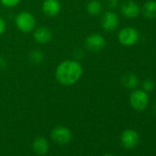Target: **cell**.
Returning a JSON list of instances; mask_svg holds the SVG:
<instances>
[{"mask_svg":"<svg viewBox=\"0 0 156 156\" xmlns=\"http://www.w3.org/2000/svg\"><path fill=\"white\" fill-rule=\"evenodd\" d=\"M83 74V67L75 60H66L62 62L56 68V80L62 86L70 87L80 80Z\"/></svg>","mask_w":156,"mask_h":156,"instance_id":"6da1fadb","label":"cell"},{"mask_svg":"<svg viewBox=\"0 0 156 156\" xmlns=\"http://www.w3.org/2000/svg\"><path fill=\"white\" fill-rule=\"evenodd\" d=\"M15 23L17 28L24 33H29L32 31L36 26L35 18L31 13L27 11L19 13L18 16L16 17Z\"/></svg>","mask_w":156,"mask_h":156,"instance_id":"7a4b0ae2","label":"cell"},{"mask_svg":"<svg viewBox=\"0 0 156 156\" xmlns=\"http://www.w3.org/2000/svg\"><path fill=\"white\" fill-rule=\"evenodd\" d=\"M119 41L125 47H130L135 45L140 39V32L133 27L123 28L118 35Z\"/></svg>","mask_w":156,"mask_h":156,"instance_id":"3957f363","label":"cell"},{"mask_svg":"<svg viewBox=\"0 0 156 156\" xmlns=\"http://www.w3.org/2000/svg\"><path fill=\"white\" fill-rule=\"evenodd\" d=\"M129 104L137 111L144 110L149 105V96L142 89H134L129 96Z\"/></svg>","mask_w":156,"mask_h":156,"instance_id":"277c9868","label":"cell"},{"mask_svg":"<svg viewBox=\"0 0 156 156\" xmlns=\"http://www.w3.org/2000/svg\"><path fill=\"white\" fill-rule=\"evenodd\" d=\"M119 24V16L112 10H108L104 13L101 20L102 28L108 32H113L116 30Z\"/></svg>","mask_w":156,"mask_h":156,"instance_id":"5b68a950","label":"cell"},{"mask_svg":"<svg viewBox=\"0 0 156 156\" xmlns=\"http://www.w3.org/2000/svg\"><path fill=\"white\" fill-rule=\"evenodd\" d=\"M106 40L105 38L98 33H94L89 35L86 39V46L87 48L93 51V52H98L102 51L106 46Z\"/></svg>","mask_w":156,"mask_h":156,"instance_id":"8992f818","label":"cell"},{"mask_svg":"<svg viewBox=\"0 0 156 156\" xmlns=\"http://www.w3.org/2000/svg\"><path fill=\"white\" fill-rule=\"evenodd\" d=\"M51 138L58 144H66L72 139V132L64 126H57L51 131Z\"/></svg>","mask_w":156,"mask_h":156,"instance_id":"52a82bcc","label":"cell"},{"mask_svg":"<svg viewBox=\"0 0 156 156\" xmlns=\"http://www.w3.org/2000/svg\"><path fill=\"white\" fill-rule=\"evenodd\" d=\"M120 12L126 19L133 20L140 14V8L132 0H127L121 5Z\"/></svg>","mask_w":156,"mask_h":156,"instance_id":"ba28073f","label":"cell"},{"mask_svg":"<svg viewBox=\"0 0 156 156\" xmlns=\"http://www.w3.org/2000/svg\"><path fill=\"white\" fill-rule=\"evenodd\" d=\"M121 143L127 149H133L135 148L140 141V136L137 131L134 129H126L122 132L121 137Z\"/></svg>","mask_w":156,"mask_h":156,"instance_id":"9c48e42d","label":"cell"},{"mask_svg":"<svg viewBox=\"0 0 156 156\" xmlns=\"http://www.w3.org/2000/svg\"><path fill=\"white\" fill-rule=\"evenodd\" d=\"M42 12L48 18H54L61 12V3L59 0H44L42 3Z\"/></svg>","mask_w":156,"mask_h":156,"instance_id":"30bf717a","label":"cell"},{"mask_svg":"<svg viewBox=\"0 0 156 156\" xmlns=\"http://www.w3.org/2000/svg\"><path fill=\"white\" fill-rule=\"evenodd\" d=\"M33 38L36 42L40 44H46L51 40L52 33L51 30L46 27H39L38 29L35 30Z\"/></svg>","mask_w":156,"mask_h":156,"instance_id":"8fae6325","label":"cell"},{"mask_svg":"<svg viewBox=\"0 0 156 156\" xmlns=\"http://www.w3.org/2000/svg\"><path fill=\"white\" fill-rule=\"evenodd\" d=\"M140 13L144 18L151 20L156 18V0H148L142 8L140 9Z\"/></svg>","mask_w":156,"mask_h":156,"instance_id":"7c38bea8","label":"cell"},{"mask_svg":"<svg viewBox=\"0 0 156 156\" xmlns=\"http://www.w3.org/2000/svg\"><path fill=\"white\" fill-rule=\"evenodd\" d=\"M121 84L126 88L134 90L139 85V78L133 73H127L121 77Z\"/></svg>","mask_w":156,"mask_h":156,"instance_id":"4fadbf2b","label":"cell"},{"mask_svg":"<svg viewBox=\"0 0 156 156\" xmlns=\"http://www.w3.org/2000/svg\"><path fill=\"white\" fill-rule=\"evenodd\" d=\"M33 150L39 155H44L49 151V143L46 139L38 137L33 141Z\"/></svg>","mask_w":156,"mask_h":156,"instance_id":"5bb4252c","label":"cell"},{"mask_svg":"<svg viewBox=\"0 0 156 156\" xmlns=\"http://www.w3.org/2000/svg\"><path fill=\"white\" fill-rule=\"evenodd\" d=\"M87 11L92 17L98 16L103 11V5L99 0H91L87 5Z\"/></svg>","mask_w":156,"mask_h":156,"instance_id":"9a60e30c","label":"cell"},{"mask_svg":"<svg viewBox=\"0 0 156 156\" xmlns=\"http://www.w3.org/2000/svg\"><path fill=\"white\" fill-rule=\"evenodd\" d=\"M29 58L32 63L40 64L41 62H42V61L44 59V55H43L42 51L40 50H33L32 51H30Z\"/></svg>","mask_w":156,"mask_h":156,"instance_id":"2e32d148","label":"cell"},{"mask_svg":"<svg viewBox=\"0 0 156 156\" xmlns=\"http://www.w3.org/2000/svg\"><path fill=\"white\" fill-rule=\"evenodd\" d=\"M141 87H142V90H144L146 93H149V92H152L155 89L156 83L151 78H147V79L142 81Z\"/></svg>","mask_w":156,"mask_h":156,"instance_id":"e0dca14e","label":"cell"},{"mask_svg":"<svg viewBox=\"0 0 156 156\" xmlns=\"http://www.w3.org/2000/svg\"><path fill=\"white\" fill-rule=\"evenodd\" d=\"M0 2L6 8H14L20 4V0H0Z\"/></svg>","mask_w":156,"mask_h":156,"instance_id":"ac0fdd59","label":"cell"},{"mask_svg":"<svg viewBox=\"0 0 156 156\" xmlns=\"http://www.w3.org/2000/svg\"><path fill=\"white\" fill-rule=\"evenodd\" d=\"M119 0H105V5L108 9L114 10L119 7Z\"/></svg>","mask_w":156,"mask_h":156,"instance_id":"d6986e66","label":"cell"},{"mask_svg":"<svg viewBox=\"0 0 156 156\" xmlns=\"http://www.w3.org/2000/svg\"><path fill=\"white\" fill-rule=\"evenodd\" d=\"M6 30V22L5 20L0 17V35H2Z\"/></svg>","mask_w":156,"mask_h":156,"instance_id":"ffe728a7","label":"cell"},{"mask_svg":"<svg viewBox=\"0 0 156 156\" xmlns=\"http://www.w3.org/2000/svg\"><path fill=\"white\" fill-rule=\"evenodd\" d=\"M7 65V61L4 57L2 56H0V69L1 68H5Z\"/></svg>","mask_w":156,"mask_h":156,"instance_id":"44dd1931","label":"cell"},{"mask_svg":"<svg viewBox=\"0 0 156 156\" xmlns=\"http://www.w3.org/2000/svg\"><path fill=\"white\" fill-rule=\"evenodd\" d=\"M152 112H153L154 115H156V104H154L153 107H152Z\"/></svg>","mask_w":156,"mask_h":156,"instance_id":"7402d4cb","label":"cell"},{"mask_svg":"<svg viewBox=\"0 0 156 156\" xmlns=\"http://www.w3.org/2000/svg\"><path fill=\"white\" fill-rule=\"evenodd\" d=\"M104 156H114V155H112V154H105Z\"/></svg>","mask_w":156,"mask_h":156,"instance_id":"603a6c76","label":"cell"}]
</instances>
